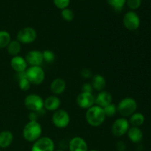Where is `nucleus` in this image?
Masks as SVG:
<instances>
[{
    "label": "nucleus",
    "instance_id": "f257e3e1",
    "mask_svg": "<svg viewBox=\"0 0 151 151\" xmlns=\"http://www.w3.org/2000/svg\"><path fill=\"white\" fill-rule=\"evenodd\" d=\"M85 117L88 125L92 127H99L104 123L106 116L103 108L94 105L87 109Z\"/></svg>",
    "mask_w": 151,
    "mask_h": 151
},
{
    "label": "nucleus",
    "instance_id": "f03ea898",
    "mask_svg": "<svg viewBox=\"0 0 151 151\" xmlns=\"http://www.w3.org/2000/svg\"><path fill=\"white\" fill-rule=\"evenodd\" d=\"M42 127L38 121H29L24 127L22 136L27 142H32L41 137Z\"/></svg>",
    "mask_w": 151,
    "mask_h": 151
},
{
    "label": "nucleus",
    "instance_id": "7ed1b4c3",
    "mask_svg": "<svg viewBox=\"0 0 151 151\" xmlns=\"http://www.w3.org/2000/svg\"><path fill=\"white\" fill-rule=\"evenodd\" d=\"M116 108L118 113L125 118L135 113L137 109V103L132 97H125L119 101Z\"/></svg>",
    "mask_w": 151,
    "mask_h": 151
},
{
    "label": "nucleus",
    "instance_id": "20e7f679",
    "mask_svg": "<svg viewBox=\"0 0 151 151\" xmlns=\"http://www.w3.org/2000/svg\"><path fill=\"white\" fill-rule=\"evenodd\" d=\"M24 106L30 111L41 113L44 109V99L37 94H29L24 98Z\"/></svg>",
    "mask_w": 151,
    "mask_h": 151
},
{
    "label": "nucleus",
    "instance_id": "39448f33",
    "mask_svg": "<svg viewBox=\"0 0 151 151\" xmlns=\"http://www.w3.org/2000/svg\"><path fill=\"white\" fill-rule=\"evenodd\" d=\"M26 76L32 85H40L45 79V72L41 66H29L26 70Z\"/></svg>",
    "mask_w": 151,
    "mask_h": 151
},
{
    "label": "nucleus",
    "instance_id": "423d86ee",
    "mask_svg": "<svg viewBox=\"0 0 151 151\" xmlns=\"http://www.w3.org/2000/svg\"><path fill=\"white\" fill-rule=\"evenodd\" d=\"M37 38V32L31 27L22 28L16 35V40L22 44H29L34 42Z\"/></svg>",
    "mask_w": 151,
    "mask_h": 151
},
{
    "label": "nucleus",
    "instance_id": "0eeeda50",
    "mask_svg": "<svg viewBox=\"0 0 151 151\" xmlns=\"http://www.w3.org/2000/svg\"><path fill=\"white\" fill-rule=\"evenodd\" d=\"M52 122L56 128H65L70 123V116L66 110L58 109L53 113Z\"/></svg>",
    "mask_w": 151,
    "mask_h": 151
},
{
    "label": "nucleus",
    "instance_id": "6e6552de",
    "mask_svg": "<svg viewBox=\"0 0 151 151\" xmlns=\"http://www.w3.org/2000/svg\"><path fill=\"white\" fill-rule=\"evenodd\" d=\"M130 128V123L128 119L125 117L116 119L113 122L111 126V133L115 137H122L127 134Z\"/></svg>",
    "mask_w": 151,
    "mask_h": 151
},
{
    "label": "nucleus",
    "instance_id": "1a4fd4ad",
    "mask_svg": "<svg viewBox=\"0 0 151 151\" xmlns=\"http://www.w3.org/2000/svg\"><path fill=\"white\" fill-rule=\"evenodd\" d=\"M123 24L127 29L135 31L140 26V18L139 15L133 10H129L123 16Z\"/></svg>",
    "mask_w": 151,
    "mask_h": 151
},
{
    "label": "nucleus",
    "instance_id": "9d476101",
    "mask_svg": "<svg viewBox=\"0 0 151 151\" xmlns=\"http://www.w3.org/2000/svg\"><path fill=\"white\" fill-rule=\"evenodd\" d=\"M55 143L51 138L43 137L34 142L31 151H54Z\"/></svg>",
    "mask_w": 151,
    "mask_h": 151
},
{
    "label": "nucleus",
    "instance_id": "9b49d317",
    "mask_svg": "<svg viewBox=\"0 0 151 151\" xmlns=\"http://www.w3.org/2000/svg\"><path fill=\"white\" fill-rule=\"evenodd\" d=\"M24 58L29 66H41L44 63L43 53L39 50H30L27 53Z\"/></svg>",
    "mask_w": 151,
    "mask_h": 151
},
{
    "label": "nucleus",
    "instance_id": "f8f14e48",
    "mask_svg": "<svg viewBox=\"0 0 151 151\" xmlns=\"http://www.w3.org/2000/svg\"><path fill=\"white\" fill-rule=\"evenodd\" d=\"M77 104L83 109H88L94 105V97L92 93L81 92L76 99Z\"/></svg>",
    "mask_w": 151,
    "mask_h": 151
},
{
    "label": "nucleus",
    "instance_id": "ddd939ff",
    "mask_svg": "<svg viewBox=\"0 0 151 151\" xmlns=\"http://www.w3.org/2000/svg\"><path fill=\"white\" fill-rule=\"evenodd\" d=\"M27 66L26 60L22 56H14L10 60V66L16 73L25 72L27 69Z\"/></svg>",
    "mask_w": 151,
    "mask_h": 151
},
{
    "label": "nucleus",
    "instance_id": "4468645a",
    "mask_svg": "<svg viewBox=\"0 0 151 151\" xmlns=\"http://www.w3.org/2000/svg\"><path fill=\"white\" fill-rule=\"evenodd\" d=\"M69 151H88V145L82 137H73L69 142Z\"/></svg>",
    "mask_w": 151,
    "mask_h": 151
},
{
    "label": "nucleus",
    "instance_id": "2eb2a0df",
    "mask_svg": "<svg viewBox=\"0 0 151 151\" xmlns=\"http://www.w3.org/2000/svg\"><path fill=\"white\" fill-rule=\"evenodd\" d=\"M60 100L56 95H51L44 100V109L49 111H55L60 106Z\"/></svg>",
    "mask_w": 151,
    "mask_h": 151
},
{
    "label": "nucleus",
    "instance_id": "dca6fc26",
    "mask_svg": "<svg viewBox=\"0 0 151 151\" xmlns=\"http://www.w3.org/2000/svg\"><path fill=\"white\" fill-rule=\"evenodd\" d=\"M111 103H112V95L111 93L105 90L100 91L94 98V104L101 108L106 107Z\"/></svg>",
    "mask_w": 151,
    "mask_h": 151
},
{
    "label": "nucleus",
    "instance_id": "f3484780",
    "mask_svg": "<svg viewBox=\"0 0 151 151\" xmlns=\"http://www.w3.org/2000/svg\"><path fill=\"white\" fill-rule=\"evenodd\" d=\"M66 88V81L62 78H55L50 84V90L54 95H60L65 91Z\"/></svg>",
    "mask_w": 151,
    "mask_h": 151
},
{
    "label": "nucleus",
    "instance_id": "a211bd4d",
    "mask_svg": "<svg viewBox=\"0 0 151 151\" xmlns=\"http://www.w3.org/2000/svg\"><path fill=\"white\" fill-rule=\"evenodd\" d=\"M13 134L11 131H2L0 132V148L5 149L10 147L13 142Z\"/></svg>",
    "mask_w": 151,
    "mask_h": 151
},
{
    "label": "nucleus",
    "instance_id": "6ab92c4d",
    "mask_svg": "<svg viewBox=\"0 0 151 151\" xmlns=\"http://www.w3.org/2000/svg\"><path fill=\"white\" fill-rule=\"evenodd\" d=\"M127 135L133 143H139L143 139V132L139 127H130Z\"/></svg>",
    "mask_w": 151,
    "mask_h": 151
},
{
    "label": "nucleus",
    "instance_id": "aec40b11",
    "mask_svg": "<svg viewBox=\"0 0 151 151\" xmlns=\"http://www.w3.org/2000/svg\"><path fill=\"white\" fill-rule=\"evenodd\" d=\"M91 86L93 87V89H95L96 91H103L106 86V81L104 77L101 75H94L91 80Z\"/></svg>",
    "mask_w": 151,
    "mask_h": 151
},
{
    "label": "nucleus",
    "instance_id": "412c9836",
    "mask_svg": "<svg viewBox=\"0 0 151 151\" xmlns=\"http://www.w3.org/2000/svg\"><path fill=\"white\" fill-rule=\"evenodd\" d=\"M22 50V44L17 40H12L7 47V51L12 57L19 55Z\"/></svg>",
    "mask_w": 151,
    "mask_h": 151
},
{
    "label": "nucleus",
    "instance_id": "4be33fe9",
    "mask_svg": "<svg viewBox=\"0 0 151 151\" xmlns=\"http://www.w3.org/2000/svg\"><path fill=\"white\" fill-rule=\"evenodd\" d=\"M130 125L134 127H139V128L141 125H142L145 122V116L142 113L135 112L133 114L128 120Z\"/></svg>",
    "mask_w": 151,
    "mask_h": 151
},
{
    "label": "nucleus",
    "instance_id": "5701e85b",
    "mask_svg": "<svg viewBox=\"0 0 151 151\" xmlns=\"http://www.w3.org/2000/svg\"><path fill=\"white\" fill-rule=\"evenodd\" d=\"M11 35L6 30H0V49L7 48L11 41Z\"/></svg>",
    "mask_w": 151,
    "mask_h": 151
},
{
    "label": "nucleus",
    "instance_id": "b1692460",
    "mask_svg": "<svg viewBox=\"0 0 151 151\" xmlns=\"http://www.w3.org/2000/svg\"><path fill=\"white\" fill-rule=\"evenodd\" d=\"M107 2L115 11L119 12L126 4V0H107Z\"/></svg>",
    "mask_w": 151,
    "mask_h": 151
},
{
    "label": "nucleus",
    "instance_id": "393cba45",
    "mask_svg": "<svg viewBox=\"0 0 151 151\" xmlns=\"http://www.w3.org/2000/svg\"><path fill=\"white\" fill-rule=\"evenodd\" d=\"M60 16H61L62 19L66 22H72L75 19V13L73 12V10L68 7L61 10Z\"/></svg>",
    "mask_w": 151,
    "mask_h": 151
},
{
    "label": "nucleus",
    "instance_id": "a878e982",
    "mask_svg": "<svg viewBox=\"0 0 151 151\" xmlns=\"http://www.w3.org/2000/svg\"><path fill=\"white\" fill-rule=\"evenodd\" d=\"M103 109L106 116H109V117L114 116L116 114V112H117L116 106L115 104H114V103H111V104L108 105L107 106L103 108Z\"/></svg>",
    "mask_w": 151,
    "mask_h": 151
},
{
    "label": "nucleus",
    "instance_id": "bb28decb",
    "mask_svg": "<svg viewBox=\"0 0 151 151\" xmlns=\"http://www.w3.org/2000/svg\"><path fill=\"white\" fill-rule=\"evenodd\" d=\"M43 58H44V62L50 63H52L55 59V55L54 54L52 51L50 50H46L42 52Z\"/></svg>",
    "mask_w": 151,
    "mask_h": 151
},
{
    "label": "nucleus",
    "instance_id": "cd10ccee",
    "mask_svg": "<svg viewBox=\"0 0 151 151\" xmlns=\"http://www.w3.org/2000/svg\"><path fill=\"white\" fill-rule=\"evenodd\" d=\"M126 4L131 10H137L142 4V0H126Z\"/></svg>",
    "mask_w": 151,
    "mask_h": 151
},
{
    "label": "nucleus",
    "instance_id": "c85d7f7f",
    "mask_svg": "<svg viewBox=\"0 0 151 151\" xmlns=\"http://www.w3.org/2000/svg\"><path fill=\"white\" fill-rule=\"evenodd\" d=\"M70 1L71 0H53L55 6L61 10L65 8H67L70 4Z\"/></svg>",
    "mask_w": 151,
    "mask_h": 151
},
{
    "label": "nucleus",
    "instance_id": "c756f323",
    "mask_svg": "<svg viewBox=\"0 0 151 151\" xmlns=\"http://www.w3.org/2000/svg\"><path fill=\"white\" fill-rule=\"evenodd\" d=\"M32 84L30 83L27 78H24V79L19 80V87L22 91H27L30 88Z\"/></svg>",
    "mask_w": 151,
    "mask_h": 151
},
{
    "label": "nucleus",
    "instance_id": "7c9ffc66",
    "mask_svg": "<svg viewBox=\"0 0 151 151\" xmlns=\"http://www.w3.org/2000/svg\"><path fill=\"white\" fill-rule=\"evenodd\" d=\"M81 77H83V78H85V79H88V78H92L93 77L92 72L88 69H82L81 72Z\"/></svg>",
    "mask_w": 151,
    "mask_h": 151
},
{
    "label": "nucleus",
    "instance_id": "2f4dec72",
    "mask_svg": "<svg viewBox=\"0 0 151 151\" xmlns=\"http://www.w3.org/2000/svg\"><path fill=\"white\" fill-rule=\"evenodd\" d=\"M93 87L91 84L90 83H85L82 86V91L81 92H86V93H92Z\"/></svg>",
    "mask_w": 151,
    "mask_h": 151
},
{
    "label": "nucleus",
    "instance_id": "473e14b6",
    "mask_svg": "<svg viewBox=\"0 0 151 151\" xmlns=\"http://www.w3.org/2000/svg\"><path fill=\"white\" fill-rule=\"evenodd\" d=\"M116 147L118 151H126V145L122 141L118 142L116 145Z\"/></svg>",
    "mask_w": 151,
    "mask_h": 151
},
{
    "label": "nucleus",
    "instance_id": "72a5a7b5",
    "mask_svg": "<svg viewBox=\"0 0 151 151\" xmlns=\"http://www.w3.org/2000/svg\"><path fill=\"white\" fill-rule=\"evenodd\" d=\"M29 121H38V113L33 111H30L29 114Z\"/></svg>",
    "mask_w": 151,
    "mask_h": 151
},
{
    "label": "nucleus",
    "instance_id": "f704fd0d",
    "mask_svg": "<svg viewBox=\"0 0 151 151\" xmlns=\"http://www.w3.org/2000/svg\"><path fill=\"white\" fill-rule=\"evenodd\" d=\"M88 151H99L97 150H88Z\"/></svg>",
    "mask_w": 151,
    "mask_h": 151
},
{
    "label": "nucleus",
    "instance_id": "c9c22d12",
    "mask_svg": "<svg viewBox=\"0 0 151 151\" xmlns=\"http://www.w3.org/2000/svg\"><path fill=\"white\" fill-rule=\"evenodd\" d=\"M54 151H63V150H55Z\"/></svg>",
    "mask_w": 151,
    "mask_h": 151
},
{
    "label": "nucleus",
    "instance_id": "e433bc0d",
    "mask_svg": "<svg viewBox=\"0 0 151 151\" xmlns=\"http://www.w3.org/2000/svg\"><path fill=\"white\" fill-rule=\"evenodd\" d=\"M126 151H128V150H126Z\"/></svg>",
    "mask_w": 151,
    "mask_h": 151
},
{
    "label": "nucleus",
    "instance_id": "4c0bfd02",
    "mask_svg": "<svg viewBox=\"0 0 151 151\" xmlns=\"http://www.w3.org/2000/svg\"><path fill=\"white\" fill-rule=\"evenodd\" d=\"M0 151H1V150H0Z\"/></svg>",
    "mask_w": 151,
    "mask_h": 151
}]
</instances>
